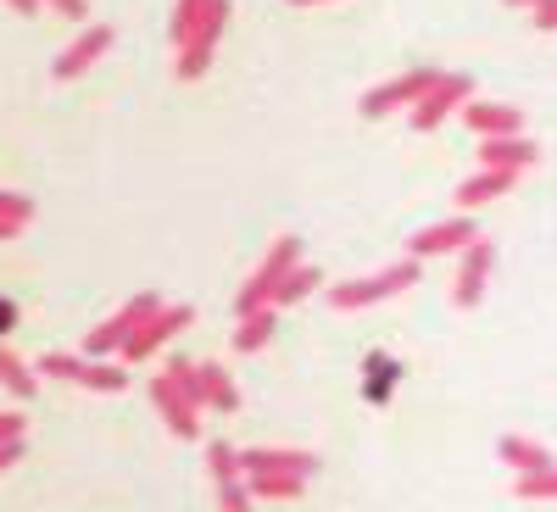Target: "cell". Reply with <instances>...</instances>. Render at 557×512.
Masks as SVG:
<instances>
[{"label": "cell", "instance_id": "1", "mask_svg": "<svg viewBox=\"0 0 557 512\" xmlns=\"http://www.w3.org/2000/svg\"><path fill=\"white\" fill-rule=\"evenodd\" d=\"M290 267H301V235H278V240L268 246V257L257 262V273L240 285L235 312H240V317H251V312L273 307V290L285 285V273H290Z\"/></svg>", "mask_w": 557, "mask_h": 512}, {"label": "cell", "instance_id": "2", "mask_svg": "<svg viewBox=\"0 0 557 512\" xmlns=\"http://www.w3.org/2000/svg\"><path fill=\"white\" fill-rule=\"evenodd\" d=\"M418 285V262H396V267H380V273H368V278H341V285H330V307L335 312H362V307H380L401 290Z\"/></svg>", "mask_w": 557, "mask_h": 512}, {"label": "cell", "instance_id": "3", "mask_svg": "<svg viewBox=\"0 0 557 512\" xmlns=\"http://www.w3.org/2000/svg\"><path fill=\"white\" fill-rule=\"evenodd\" d=\"M34 379H67V385H84V390L117 396V390H128V367H123V362H89V357H67V351H45V357L34 362Z\"/></svg>", "mask_w": 557, "mask_h": 512}, {"label": "cell", "instance_id": "4", "mask_svg": "<svg viewBox=\"0 0 557 512\" xmlns=\"http://www.w3.org/2000/svg\"><path fill=\"white\" fill-rule=\"evenodd\" d=\"M228 12H235V7H228V0H207V7H201V17L190 23V34H184L178 45H173V51H178V78L184 84H196L207 67H212V51H218V39H223V28H228Z\"/></svg>", "mask_w": 557, "mask_h": 512}, {"label": "cell", "instance_id": "5", "mask_svg": "<svg viewBox=\"0 0 557 512\" xmlns=\"http://www.w3.org/2000/svg\"><path fill=\"white\" fill-rule=\"evenodd\" d=\"M469 96H474V78H469V73H435V84L412 101V128H418V134H435Z\"/></svg>", "mask_w": 557, "mask_h": 512}, {"label": "cell", "instance_id": "6", "mask_svg": "<svg viewBox=\"0 0 557 512\" xmlns=\"http://www.w3.org/2000/svg\"><path fill=\"white\" fill-rule=\"evenodd\" d=\"M190 323H196V307H184V301L157 307V312H151V317L134 329V340L123 346V367H128V362H146V357H157L168 340H178L184 329H190Z\"/></svg>", "mask_w": 557, "mask_h": 512}, {"label": "cell", "instance_id": "7", "mask_svg": "<svg viewBox=\"0 0 557 512\" xmlns=\"http://www.w3.org/2000/svg\"><path fill=\"white\" fill-rule=\"evenodd\" d=\"M157 307H162V296H151V290L134 296V301H123V312H112L101 329H89V362H107L112 351H123V346L134 340V329H139V323H146Z\"/></svg>", "mask_w": 557, "mask_h": 512}, {"label": "cell", "instance_id": "8", "mask_svg": "<svg viewBox=\"0 0 557 512\" xmlns=\"http://www.w3.org/2000/svg\"><path fill=\"white\" fill-rule=\"evenodd\" d=\"M435 84V67H412V73H401V78H385V84H374V89H368V96L357 101L362 107V117H391L396 107H412L418 96H424V89Z\"/></svg>", "mask_w": 557, "mask_h": 512}, {"label": "cell", "instance_id": "9", "mask_svg": "<svg viewBox=\"0 0 557 512\" xmlns=\"http://www.w3.org/2000/svg\"><path fill=\"white\" fill-rule=\"evenodd\" d=\"M457 257H462V262H457V290H451V301L469 312V307H480V296H485V278H491V267H496V246H491V240H469Z\"/></svg>", "mask_w": 557, "mask_h": 512}, {"label": "cell", "instance_id": "10", "mask_svg": "<svg viewBox=\"0 0 557 512\" xmlns=\"http://www.w3.org/2000/svg\"><path fill=\"white\" fill-rule=\"evenodd\" d=\"M235 462H240V479H251V474H296V479H312L318 474V457L312 451H278V446L235 451Z\"/></svg>", "mask_w": 557, "mask_h": 512}, {"label": "cell", "instance_id": "11", "mask_svg": "<svg viewBox=\"0 0 557 512\" xmlns=\"http://www.w3.org/2000/svg\"><path fill=\"white\" fill-rule=\"evenodd\" d=\"M457 112H462V123H469L480 139H513V134H524V112L513 101H474L469 96Z\"/></svg>", "mask_w": 557, "mask_h": 512}, {"label": "cell", "instance_id": "12", "mask_svg": "<svg viewBox=\"0 0 557 512\" xmlns=\"http://www.w3.org/2000/svg\"><path fill=\"white\" fill-rule=\"evenodd\" d=\"M469 240H480V235H474V223H469V217H451V223L418 228V235L407 240V251H412V262H424V257H451V251H462Z\"/></svg>", "mask_w": 557, "mask_h": 512}, {"label": "cell", "instance_id": "13", "mask_svg": "<svg viewBox=\"0 0 557 512\" xmlns=\"http://www.w3.org/2000/svg\"><path fill=\"white\" fill-rule=\"evenodd\" d=\"M107 51H112V28H107V23H89V28L67 45V51L57 57V67H51V73H57V78H78L84 67H96Z\"/></svg>", "mask_w": 557, "mask_h": 512}, {"label": "cell", "instance_id": "14", "mask_svg": "<svg viewBox=\"0 0 557 512\" xmlns=\"http://www.w3.org/2000/svg\"><path fill=\"white\" fill-rule=\"evenodd\" d=\"M151 407L162 412V424H168L178 440H201V412H196L190 401H184V396H178V390H173L162 374L151 379Z\"/></svg>", "mask_w": 557, "mask_h": 512}, {"label": "cell", "instance_id": "15", "mask_svg": "<svg viewBox=\"0 0 557 512\" xmlns=\"http://www.w3.org/2000/svg\"><path fill=\"white\" fill-rule=\"evenodd\" d=\"M541 162V146L535 139H524V134H513V139H485L480 146V167H491V173H524V167H535Z\"/></svg>", "mask_w": 557, "mask_h": 512}, {"label": "cell", "instance_id": "16", "mask_svg": "<svg viewBox=\"0 0 557 512\" xmlns=\"http://www.w3.org/2000/svg\"><path fill=\"white\" fill-rule=\"evenodd\" d=\"M507 190H513V173H491V167H480L474 178H462V184H457V212L469 217V212L491 207V201L507 196Z\"/></svg>", "mask_w": 557, "mask_h": 512}, {"label": "cell", "instance_id": "17", "mask_svg": "<svg viewBox=\"0 0 557 512\" xmlns=\"http://www.w3.org/2000/svg\"><path fill=\"white\" fill-rule=\"evenodd\" d=\"M196 385H201V407H212V412H240V390H235V379H228L218 362H196Z\"/></svg>", "mask_w": 557, "mask_h": 512}, {"label": "cell", "instance_id": "18", "mask_svg": "<svg viewBox=\"0 0 557 512\" xmlns=\"http://www.w3.org/2000/svg\"><path fill=\"white\" fill-rule=\"evenodd\" d=\"M496 451H502V462H507L513 474H541V469H552V451H546L541 440H524V435H502Z\"/></svg>", "mask_w": 557, "mask_h": 512}, {"label": "cell", "instance_id": "19", "mask_svg": "<svg viewBox=\"0 0 557 512\" xmlns=\"http://www.w3.org/2000/svg\"><path fill=\"white\" fill-rule=\"evenodd\" d=\"M240 485H246L251 501H296V496L307 490V479H296V474H251V479H240Z\"/></svg>", "mask_w": 557, "mask_h": 512}, {"label": "cell", "instance_id": "20", "mask_svg": "<svg viewBox=\"0 0 557 512\" xmlns=\"http://www.w3.org/2000/svg\"><path fill=\"white\" fill-rule=\"evenodd\" d=\"M0 385H7L17 401H34V390H39V379H34V367L17 357V351H7L0 346Z\"/></svg>", "mask_w": 557, "mask_h": 512}, {"label": "cell", "instance_id": "21", "mask_svg": "<svg viewBox=\"0 0 557 512\" xmlns=\"http://www.w3.org/2000/svg\"><path fill=\"white\" fill-rule=\"evenodd\" d=\"M273 323H278V317H273V307H262V312L240 317V329H235V351H246V357H251V351H262V346L273 340Z\"/></svg>", "mask_w": 557, "mask_h": 512}, {"label": "cell", "instance_id": "22", "mask_svg": "<svg viewBox=\"0 0 557 512\" xmlns=\"http://www.w3.org/2000/svg\"><path fill=\"white\" fill-rule=\"evenodd\" d=\"M318 285H323V273L301 262V267H290V273H285V285L273 290V301H278V307H290V301H307V296H312Z\"/></svg>", "mask_w": 557, "mask_h": 512}, {"label": "cell", "instance_id": "23", "mask_svg": "<svg viewBox=\"0 0 557 512\" xmlns=\"http://www.w3.org/2000/svg\"><path fill=\"white\" fill-rule=\"evenodd\" d=\"M207 469H212V485H228V479H240L235 446H228V440H212V446H207Z\"/></svg>", "mask_w": 557, "mask_h": 512}, {"label": "cell", "instance_id": "24", "mask_svg": "<svg viewBox=\"0 0 557 512\" xmlns=\"http://www.w3.org/2000/svg\"><path fill=\"white\" fill-rule=\"evenodd\" d=\"M0 223H7V228H28L34 223V201L17 196V190H0Z\"/></svg>", "mask_w": 557, "mask_h": 512}, {"label": "cell", "instance_id": "25", "mask_svg": "<svg viewBox=\"0 0 557 512\" xmlns=\"http://www.w3.org/2000/svg\"><path fill=\"white\" fill-rule=\"evenodd\" d=\"M519 501H552L557 496V474L552 469H541V474H519Z\"/></svg>", "mask_w": 557, "mask_h": 512}, {"label": "cell", "instance_id": "26", "mask_svg": "<svg viewBox=\"0 0 557 512\" xmlns=\"http://www.w3.org/2000/svg\"><path fill=\"white\" fill-rule=\"evenodd\" d=\"M201 7H207V0H178V7H173V17H168V39H173V45L190 34V23L201 17Z\"/></svg>", "mask_w": 557, "mask_h": 512}, {"label": "cell", "instance_id": "27", "mask_svg": "<svg viewBox=\"0 0 557 512\" xmlns=\"http://www.w3.org/2000/svg\"><path fill=\"white\" fill-rule=\"evenodd\" d=\"M218 512H251V496H246V485H240V479L218 485Z\"/></svg>", "mask_w": 557, "mask_h": 512}, {"label": "cell", "instance_id": "28", "mask_svg": "<svg viewBox=\"0 0 557 512\" xmlns=\"http://www.w3.org/2000/svg\"><path fill=\"white\" fill-rule=\"evenodd\" d=\"M39 7H57L62 17H73V23H84L89 17V0H39Z\"/></svg>", "mask_w": 557, "mask_h": 512}, {"label": "cell", "instance_id": "29", "mask_svg": "<svg viewBox=\"0 0 557 512\" xmlns=\"http://www.w3.org/2000/svg\"><path fill=\"white\" fill-rule=\"evenodd\" d=\"M530 12H535V28H541V34H552V28H557V0H535Z\"/></svg>", "mask_w": 557, "mask_h": 512}, {"label": "cell", "instance_id": "30", "mask_svg": "<svg viewBox=\"0 0 557 512\" xmlns=\"http://www.w3.org/2000/svg\"><path fill=\"white\" fill-rule=\"evenodd\" d=\"M23 440V412H0V446Z\"/></svg>", "mask_w": 557, "mask_h": 512}, {"label": "cell", "instance_id": "31", "mask_svg": "<svg viewBox=\"0 0 557 512\" xmlns=\"http://www.w3.org/2000/svg\"><path fill=\"white\" fill-rule=\"evenodd\" d=\"M17 457H23V440H7V446H0V474H7Z\"/></svg>", "mask_w": 557, "mask_h": 512}, {"label": "cell", "instance_id": "32", "mask_svg": "<svg viewBox=\"0 0 557 512\" xmlns=\"http://www.w3.org/2000/svg\"><path fill=\"white\" fill-rule=\"evenodd\" d=\"M7 7H12L17 17H39V12H45V7H39V0H7Z\"/></svg>", "mask_w": 557, "mask_h": 512}, {"label": "cell", "instance_id": "33", "mask_svg": "<svg viewBox=\"0 0 557 512\" xmlns=\"http://www.w3.org/2000/svg\"><path fill=\"white\" fill-rule=\"evenodd\" d=\"M7 329H12V307H7V301H0V335H7Z\"/></svg>", "mask_w": 557, "mask_h": 512}, {"label": "cell", "instance_id": "34", "mask_svg": "<svg viewBox=\"0 0 557 512\" xmlns=\"http://www.w3.org/2000/svg\"><path fill=\"white\" fill-rule=\"evenodd\" d=\"M285 7H323V0H285Z\"/></svg>", "mask_w": 557, "mask_h": 512}, {"label": "cell", "instance_id": "35", "mask_svg": "<svg viewBox=\"0 0 557 512\" xmlns=\"http://www.w3.org/2000/svg\"><path fill=\"white\" fill-rule=\"evenodd\" d=\"M507 7H535V0H507Z\"/></svg>", "mask_w": 557, "mask_h": 512}]
</instances>
